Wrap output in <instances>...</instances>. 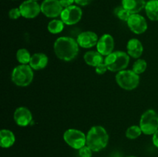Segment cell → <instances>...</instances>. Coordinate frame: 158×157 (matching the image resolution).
Masks as SVG:
<instances>
[{
    "label": "cell",
    "instance_id": "603a6c76",
    "mask_svg": "<svg viewBox=\"0 0 158 157\" xmlns=\"http://www.w3.org/2000/svg\"><path fill=\"white\" fill-rule=\"evenodd\" d=\"M143 133L140 129V126H131L127 129L126 131V137L129 139H136L138 138L141 134Z\"/></svg>",
    "mask_w": 158,
    "mask_h": 157
},
{
    "label": "cell",
    "instance_id": "52a82bcc",
    "mask_svg": "<svg viewBox=\"0 0 158 157\" xmlns=\"http://www.w3.org/2000/svg\"><path fill=\"white\" fill-rule=\"evenodd\" d=\"M65 143L74 149H80L86 145V135L79 129H69L63 133Z\"/></svg>",
    "mask_w": 158,
    "mask_h": 157
},
{
    "label": "cell",
    "instance_id": "277c9868",
    "mask_svg": "<svg viewBox=\"0 0 158 157\" xmlns=\"http://www.w3.org/2000/svg\"><path fill=\"white\" fill-rule=\"evenodd\" d=\"M34 78L33 69L29 65H19L12 72V83L19 87H26L32 83Z\"/></svg>",
    "mask_w": 158,
    "mask_h": 157
},
{
    "label": "cell",
    "instance_id": "5b68a950",
    "mask_svg": "<svg viewBox=\"0 0 158 157\" xmlns=\"http://www.w3.org/2000/svg\"><path fill=\"white\" fill-rule=\"evenodd\" d=\"M116 82L123 89L131 91L135 89L140 83V75L131 70L124 69L118 72L116 75Z\"/></svg>",
    "mask_w": 158,
    "mask_h": 157
},
{
    "label": "cell",
    "instance_id": "7402d4cb",
    "mask_svg": "<svg viewBox=\"0 0 158 157\" xmlns=\"http://www.w3.org/2000/svg\"><path fill=\"white\" fill-rule=\"evenodd\" d=\"M31 56L30 52L26 49H19L16 52V59L21 65H29Z\"/></svg>",
    "mask_w": 158,
    "mask_h": 157
},
{
    "label": "cell",
    "instance_id": "ffe728a7",
    "mask_svg": "<svg viewBox=\"0 0 158 157\" xmlns=\"http://www.w3.org/2000/svg\"><path fill=\"white\" fill-rule=\"evenodd\" d=\"M145 13L151 21H158V0H148L144 7Z\"/></svg>",
    "mask_w": 158,
    "mask_h": 157
},
{
    "label": "cell",
    "instance_id": "4dcf8cb0",
    "mask_svg": "<svg viewBox=\"0 0 158 157\" xmlns=\"http://www.w3.org/2000/svg\"><path fill=\"white\" fill-rule=\"evenodd\" d=\"M152 142L154 146L158 148V129L152 135Z\"/></svg>",
    "mask_w": 158,
    "mask_h": 157
},
{
    "label": "cell",
    "instance_id": "cb8c5ba5",
    "mask_svg": "<svg viewBox=\"0 0 158 157\" xmlns=\"http://www.w3.org/2000/svg\"><path fill=\"white\" fill-rule=\"evenodd\" d=\"M114 15L120 19L121 21L123 22H127V20L129 19L130 16L131 15V13L129 12V11L127 10L126 9L123 7L122 6H117V7L115 8L114 9Z\"/></svg>",
    "mask_w": 158,
    "mask_h": 157
},
{
    "label": "cell",
    "instance_id": "9a60e30c",
    "mask_svg": "<svg viewBox=\"0 0 158 157\" xmlns=\"http://www.w3.org/2000/svg\"><path fill=\"white\" fill-rule=\"evenodd\" d=\"M143 52V46L141 42L137 38H131L127 44V52L134 58H139Z\"/></svg>",
    "mask_w": 158,
    "mask_h": 157
},
{
    "label": "cell",
    "instance_id": "7a4b0ae2",
    "mask_svg": "<svg viewBox=\"0 0 158 157\" xmlns=\"http://www.w3.org/2000/svg\"><path fill=\"white\" fill-rule=\"evenodd\" d=\"M109 142V135L104 127L101 126H94L86 134V146L93 152H99L106 147Z\"/></svg>",
    "mask_w": 158,
    "mask_h": 157
},
{
    "label": "cell",
    "instance_id": "8992f818",
    "mask_svg": "<svg viewBox=\"0 0 158 157\" xmlns=\"http://www.w3.org/2000/svg\"><path fill=\"white\" fill-rule=\"evenodd\" d=\"M140 126L144 135H151L158 129V114L154 109H148L141 115Z\"/></svg>",
    "mask_w": 158,
    "mask_h": 157
},
{
    "label": "cell",
    "instance_id": "ba28073f",
    "mask_svg": "<svg viewBox=\"0 0 158 157\" xmlns=\"http://www.w3.org/2000/svg\"><path fill=\"white\" fill-rule=\"evenodd\" d=\"M83 11L77 5H73L67 8H64L60 15V19L67 26H73L81 20Z\"/></svg>",
    "mask_w": 158,
    "mask_h": 157
},
{
    "label": "cell",
    "instance_id": "4316f807",
    "mask_svg": "<svg viewBox=\"0 0 158 157\" xmlns=\"http://www.w3.org/2000/svg\"><path fill=\"white\" fill-rule=\"evenodd\" d=\"M22 16L19 8H12L9 11V17L11 19H18Z\"/></svg>",
    "mask_w": 158,
    "mask_h": 157
},
{
    "label": "cell",
    "instance_id": "44dd1931",
    "mask_svg": "<svg viewBox=\"0 0 158 157\" xmlns=\"http://www.w3.org/2000/svg\"><path fill=\"white\" fill-rule=\"evenodd\" d=\"M64 22L61 19L53 18L47 25V29L50 33L59 34L64 29Z\"/></svg>",
    "mask_w": 158,
    "mask_h": 157
},
{
    "label": "cell",
    "instance_id": "ac0fdd59",
    "mask_svg": "<svg viewBox=\"0 0 158 157\" xmlns=\"http://www.w3.org/2000/svg\"><path fill=\"white\" fill-rule=\"evenodd\" d=\"M83 59L84 62L89 66L95 68L98 65L104 62L103 55H101L98 51H88L83 55Z\"/></svg>",
    "mask_w": 158,
    "mask_h": 157
},
{
    "label": "cell",
    "instance_id": "e0dca14e",
    "mask_svg": "<svg viewBox=\"0 0 158 157\" xmlns=\"http://www.w3.org/2000/svg\"><path fill=\"white\" fill-rule=\"evenodd\" d=\"M146 2V0H122L121 6L131 14H137L144 9Z\"/></svg>",
    "mask_w": 158,
    "mask_h": 157
},
{
    "label": "cell",
    "instance_id": "8fae6325",
    "mask_svg": "<svg viewBox=\"0 0 158 157\" xmlns=\"http://www.w3.org/2000/svg\"><path fill=\"white\" fill-rule=\"evenodd\" d=\"M22 17L28 19L35 18L41 12V6L38 2L25 0L19 6Z\"/></svg>",
    "mask_w": 158,
    "mask_h": 157
},
{
    "label": "cell",
    "instance_id": "83f0119b",
    "mask_svg": "<svg viewBox=\"0 0 158 157\" xmlns=\"http://www.w3.org/2000/svg\"><path fill=\"white\" fill-rule=\"evenodd\" d=\"M95 71L97 72V74H98V75H103V74L106 73V71H108L107 66H106L105 62H103L101 64L98 65L97 66H96Z\"/></svg>",
    "mask_w": 158,
    "mask_h": 157
},
{
    "label": "cell",
    "instance_id": "2e32d148",
    "mask_svg": "<svg viewBox=\"0 0 158 157\" xmlns=\"http://www.w3.org/2000/svg\"><path fill=\"white\" fill-rule=\"evenodd\" d=\"M48 62H49V58L46 54L37 52L32 54L29 65L33 70H41L46 67Z\"/></svg>",
    "mask_w": 158,
    "mask_h": 157
},
{
    "label": "cell",
    "instance_id": "6da1fadb",
    "mask_svg": "<svg viewBox=\"0 0 158 157\" xmlns=\"http://www.w3.org/2000/svg\"><path fill=\"white\" fill-rule=\"evenodd\" d=\"M79 47L77 40L68 36L59 37L53 44L55 55L60 60L65 62H70L77 58Z\"/></svg>",
    "mask_w": 158,
    "mask_h": 157
},
{
    "label": "cell",
    "instance_id": "9c48e42d",
    "mask_svg": "<svg viewBox=\"0 0 158 157\" xmlns=\"http://www.w3.org/2000/svg\"><path fill=\"white\" fill-rule=\"evenodd\" d=\"M40 6L42 13L47 18L52 19L60 16L63 10L60 0H43Z\"/></svg>",
    "mask_w": 158,
    "mask_h": 157
},
{
    "label": "cell",
    "instance_id": "f546056e",
    "mask_svg": "<svg viewBox=\"0 0 158 157\" xmlns=\"http://www.w3.org/2000/svg\"><path fill=\"white\" fill-rule=\"evenodd\" d=\"M74 2L79 6H86L90 4L93 0H74Z\"/></svg>",
    "mask_w": 158,
    "mask_h": 157
},
{
    "label": "cell",
    "instance_id": "5bb4252c",
    "mask_svg": "<svg viewBox=\"0 0 158 157\" xmlns=\"http://www.w3.org/2000/svg\"><path fill=\"white\" fill-rule=\"evenodd\" d=\"M14 120L19 126L25 127L29 126L32 121V114L28 108L24 106L18 107L14 112Z\"/></svg>",
    "mask_w": 158,
    "mask_h": 157
},
{
    "label": "cell",
    "instance_id": "836d02e7",
    "mask_svg": "<svg viewBox=\"0 0 158 157\" xmlns=\"http://www.w3.org/2000/svg\"><path fill=\"white\" fill-rule=\"evenodd\" d=\"M12 1H15V0H12Z\"/></svg>",
    "mask_w": 158,
    "mask_h": 157
},
{
    "label": "cell",
    "instance_id": "f1b7e54d",
    "mask_svg": "<svg viewBox=\"0 0 158 157\" xmlns=\"http://www.w3.org/2000/svg\"><path fill=\"white\" fill-rule=\"evenodd\" d=\"M60 2L64 9V8H67L69 6H73L75 2H74V0H60Z\"/></svg>",
    "mask_w": 158,
    "mask_h": 157
},
{
    "label": "cell",
    "instance_id": "d4e9b609",
    "mask_svg": "<svg viewBox=\"0 0 158 157\" xmlns=\"http://www.w3.org/2000/svg\"><path fill=\"white\" fill-rule=\"evenodd\" d=\"M147 68H148V63L144 59H141V58H138L134 62V65H133L132 70L134 71L135 73L140 75V74L143 73L146 71Z\"/></svg>",
    "mask_w": 158,
    "mask_h": 157
},
{
    "label": "cell",
    "instance_id": "d6986e66",
    "mask_svg": "<svg viewBox=\"0 0 158 157\" xmlns=\"http://www.w3.org/2000/svg\"><path fill=\"white\" fill-rule=\"evenodd\" d=\"M15 136L13 132L9 129H2L0 131V146L8 149L15 143Z\"/></svg>",
    "mask_w": 158,
    "mask_h": 157
},
{
    "label": "cell",
    "instance_id": "1f68e13d",
    "mask_svg": "<svg viewBox=\"0 0 158 157\" xmlns=\"http://www.w3.org/2000/svg\"><path fill=\"white\" fill-rule=\"evenodd\" d=\"M29 1H34V2H38V1H40V0H29Z\"/></svg>",
    "mask_w": 158,
    "mask_h": 157
},
{
    "label": "cell",
    "instance_id": "3957f363",
    "mask_svg": "<svg viewBox=\"0 0 158 157\" xmlns=\"http://www.w3.org/2000/svg\"><path fill=\"white\" fill-rule=\"evenodd\" d=\"M104 62L108 71L118 72L127 69L130 62V55L123 51H115L105 57Z\"/></svg>",
    "mask_w": 158,
    "mask_h": 157
},
{
    "label": "cell",
    "instance_id": "30bf717a",
    "mask_svg": "<svg viewBox=\"0 0 158 157\" xmlns=\"http://www.w3.org/2000/svg\"><path fill=\"white\" fill-rule=\"evenodd\" d=\"M127 24L131 32L137 35L146 32L148 27L146 18L139 13L131 14L129 19L127 22Z\"/></svg>",
    "mask_w": 158,
    "mask_h": 157
},
{
    "label": "cell",
    "instance_id": "d6a6232c",
    "mask_svg": "<svg viewBox=\"0 0 158 157\" xmlns=\"http://www.w3.org/2000/svg\"><path fill=\"white\" fill-rule=\"evenodd\" d=\"M127 157H136V156H134V155H131V156H127Z\"/></svg>",
    "mask_w": 158,
    "mask_h": 157
},
{
    "label": "cell",
    "instance_id": "4fadbf2b",
    "mask_svg": "<svg viewBox=\"0 0 158 157\" xmlns=\"http://www.w3.org/2000/svg\"><path fill=\"white\" fill-rule=\"evenodd\" d=\"M98 40V35L92 31H85L81 32L77 38V42L80 47L83 49H90L96 46Z\"/></svg>",
    "mask_w": 158,
    "mask_h": 157
},
{
    "label": "cell",
    "instance_id": "484cf974",
    "mask_svg": "<svg viewBox=\"0 0 158 157\" xmlns=\"http://www.w3.org/2000/svg\"><path fill=\"white\" fill-rule=\"evenodd\" d=\"M79 155L80 157H92L93 150L86 145L79 149Z\"/></svg>",
    "mask_w": 158,
    "mask_h": 157
},
{
    "label": "cell",
    "instance_id": "7c38bea8",
    "mask_svg": "<svg viewBox=\"0 0 158 157\" xmlns=\"http://www.w3.org/2000/svg\"><path fill=\"white\" fill-rule=\"evenodd\" d=\"M97 51H98L103 56H107L114 52V39L110 34H103L99 38L97 44L96 46Z\"/></svg>",
    "mask_w": 158,
    "mask_h": 157
}]
</instances>
